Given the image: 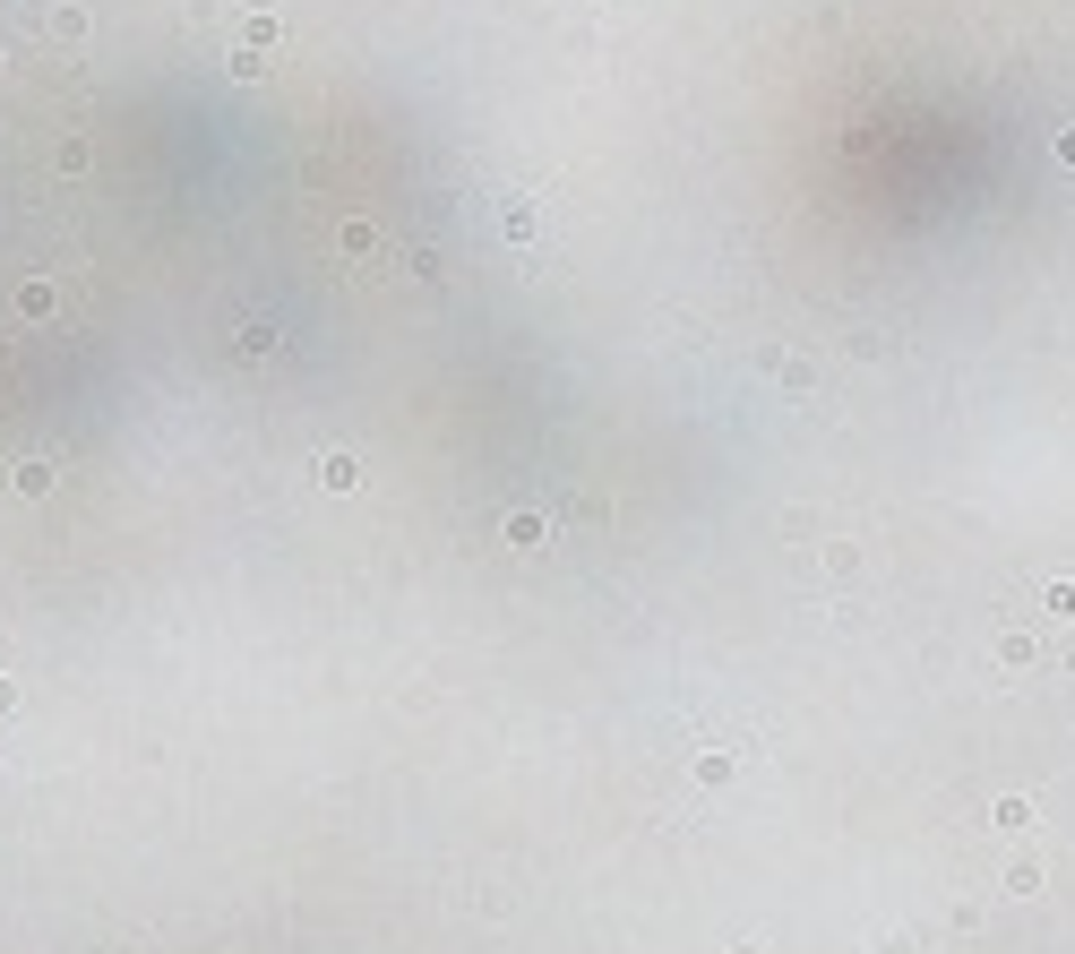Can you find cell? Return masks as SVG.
<instances>
[{"label": "cell", "mask_w": 1075, "mask_h": 954, "mask_svg": "<svg viewBox=\"0 0 1075 954\" xmlns=\"http://www.w3.org/2000/svg\"><path fill=\"white\" fill-rule=\"evenodd\" d=\"M9 705H18V679H0V714H9Z\"/></svg>", "instance_id": "obj_7"}, {"label": "cell", "mask_w": 1075, "mask_h": 954, "mask_svg": "<svg viewBox=\"0 0 1075 954\" xmlns=\"http://www.w3.org/2000/svg\"><path fill=\"white\" fill-rule=\"evenodd\" d=\"M0 69H9V52H0Z\"/></svg>", "instance_id": "obj_8"}, {"label": "cell", "mask_w": 1075, "mask_h": 954, "mask_svg": "<svg viewBox=\"0 0 1075 954\" xmlns=\"http://www.w3.org/2000/svg\"><path fill=\"white\" fill-rule=\"evenodd\" d=\"M336 250L344 258H370V250H379V224H370V215H344V224H336Z\"/></svg>", "instance_id": "obj_3"}, {"label": "cell", "mask_w": 1075, "mask_h": 954, "mask_svg": "<svg viewBox=\"0 0 1075 954\" xmlns=\"http://www.w3.org/2000/svg\"><path fill=\"white\" fill-rule=\"evenodd\" d=\"M35 26H43L52 43H86V9H78V0H43Z\"/></svg>", "instance_id": "obj_2"}, {"label": "cell", "mask_w": 1075, "mask_h": 954, "mask_svg": "<svg viewBox=\"0 0 1075 954\" xmlns=\"http://www.w3.org/2000/svg\"><path fill=\"white\" fill-rule=\"evenodd\" d=\"M52 310H61V293H52V284H18V318H35V327H43V318H52Z\"/></svg>", "instance_id": "obj_4"}, {"label": "cell", "mask_w": 1075, "mask_h": 954, "mask_svg": "<svg viewBox=\"0 0 1075 954\" xmlns=\"http://www.w3.org/2000/svg\"><path fill=\"white\" fill-rule=\"evenodd\" d=\"M18 490H26V499H43V490H52V465H43V456H26V465H18Z\"/></svg>", "instance_id": "obj_6"}, {"label": "cell", "mask_w": 1075, "mask_h": 954, "mask_svg": "<svg viewBox=\"0 0 1075 954\" xmlns=\"http://www.w3.org/2000/svg\"><path fill=\"white\" fill-rule=\"evenodd\" d=\"M319 482H327V490H353V482H362V465H353L344 447H327V456H319Z\"/></svg>", "instance_id": "obj_5"}, {"label": "cell", "mask_w": 1075, "mask_h": 954, "mask_svg": "<svg viewBox=\"0 0 1075 954\" xmlns=\"http://www.w3.org/2000/svg\"><path fill=\"white\" fill-rule=\"evenodd\" d=\"M276 35H284V26L267 18V9H250V18H241V35H233V69H241V78H258V69H267Z\"/></svg>", "instance_id": "obj_1"}]
</instances>
